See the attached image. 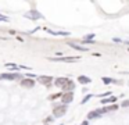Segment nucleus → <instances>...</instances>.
<instances>
[{
	"label": "nucleus",
	"instance_id": "obj_12",
	"mask_svg": "<svg viewBox=\"0 0 129 125\" xmlns=\"http://www.w3.org/2000/svg\"><path fill=\"white\" fill-rule=\"evenodd\" d=\"M115 100H117V99H115V97L114 96H110L108 97V99H101V104H107V103H115Z\"/></svg>",
	"mask_w": 129,
	"mask_h": 125
},
{
	"label": "nucleus",
	"instance_id": "obj_17",
	"mask_svg": "<svg viewBox=\"0 0 129 125\" xmlns=\"http://www.w3.org/2000/svg\"><path fill=\"white\" fill-rule=\"evenodd\" d=\"M0 21H7V17H0Z\"/></svg>",
	"mask_w": 129,
	"mask_h": 125
},
{
	"label": "nucleus",
	"instance_id": "obj_5",
	"mask_svg": "<svg viewBox=\"0 0 129 125\" xmlns=\"http://www.w3.org/2000/svg\"><path fill=\"white\" fill-rule=\"evenodd\" d=\"M25 17L26 18H31V19H39V18H42V14L38 13L36 10H32V11H29V13H26Z\"/></svg>",
	"mask_w": 129,
	"mask_h": 125
},
{
	"label": "nucleus",
	"instance_id": "obj_10",
	"mask_svg": "<svg viewBox=\"0 0 129 125\" xmlns=\"http://www.w3.org/2000/svg\"><path fill=\"white\" fill-rule=\"evenodd\" d=\"M78 82H79V83H82V85H86V83H90V82H92V79H90L89 77L81 75V77H78Z\"/></svg>",
	"mask_w": 129,
	"mask_h": 125
},
{
	"label": "nucleus",
	"instance_id": "obj_18",
	"mask_svg": "<svg viewBox=\"0 0 129 125\" xmlns=\"http://www.w3.org/2000/svg\"><path fill=\"white\" fill-rule=\"evenodd\" d=\"M122 106H123V107H125V106H129V102H123Z\"/></svg>",
	"mask_w": 129,
	"mask_h": 125
},
{
	"label": "nucleus",
	"instance_id": "obj_19",
	"mask_svg": "<svg viewBox=\"0 0 129 125\" xmlns=\"http://www.w3.org/2000/svg\"><path fill=\"white\" fill-rule=\"evenodd\" d=\"M82 125H87V121H83V122H82Z\"/></svg>",
	"mask_w": 129,
	"mask_h": 125
},
{
	"label": "nucleus",
	"instance_id": "obj_13",
	"mask_svg": "<svg viewBox=\"0 0 129 125\" xmlns=\"http://www.w3.org/2000/svg\"><path fill=\"white\" fill-rule=\"evenodd\" d=\"M49 33H51V35H61V36H68L70 35V32H54V31L51 29H46Z\"/></svg>",
	"mask_w": 129,
	"mask_h": 125
},
{
	"label": "nucleus",
	"instance_id": "obj_8",
	"mask_svg": "<svg viewBox=\"0 0 129 125\" xmlns=\"http://www.w3.org/2000/svg\"><path fill=\"white\" fill-rule=\"evenodd\" d=\"M20 75H17V74H0V79H7V81H14Z\"/></svg>",
	"mask_w": 129,
	"mask_h": 125
},
{
	"label": "nucleus",
	"instance_id": "obj_16",
	"mask_svg": "<svg viewBox=\"0 0 129 125\" xmlns=\"http://www.w3.org/2000/svg\"><path fill=\"white\" fill-rule=\"evenodd\" d=\"M103 82L104 83H111L112 79H110V78H103Z\"/></svg>",
	"mask_w": 129,
	"mask_h": 125
},
{
	"label": "nucleus",
	"instance_id": "obj_14",
	"mask_svg": "<svg viewBox=\"0 0 129 125\" xmlns=\"http://www.w3.org/2000/svg\"><path fill=\"white\" fill-rule=\"evenodd\" d=\"M117 108H118V106L112 104V106H108V107H106V110H107V111H112V110H117Z\"/></svg>",
	"mask_w": 129,
	"mask_h": 125
},
{
	"label": "nucleus",
	"instance_id": "obj_20",
	"mask_svg": "<svg viewBox=\"0 0 129 125\" xmlns=\"http://www.w3.org/2000/svg\"><path fill=\"white\" fill-rule=\"evenodd\" d=\"M60 125H61V124H60Z\"/></svg>",
	"mask_w": 129,
	"mask_h": 125
},
{
	"label": "nucleus",
	"instance_id": "obj_11",
	"mask_svg": "<svg viewBox=\"0 0 129 125\" xmlns=\"http://www.w3.org/2000/svg\"><path fill=\"white\" fill-rule=\"evenodd\" d=\"M70 46L75 50H79V52H87V47L85 46H79V44H75V43H70Z\"/></svg>",
	"mask_w": 129,
	"mask_h": 125
},
{
	"label": "nucleus",
	"instance_id": "obj_6",
	"mask_svg": "<svg viewBox=\"0 0 129 125\" xmlns=\"http://www.w3.org/2000/svg\"><path fill=\"white\" fill-rule=\"evenodd\" d=\"M38 81H39L42 85H45V86H49L51 83V81H53V78L51 77H46V75H42V77H39L38 78Z\"/></svg>",
	"mask_w": 129,
	"mask_h": 125
},
{
	"label": "nucleus",
	"instance_id": "obj_4",
	"mask_svg": "<svg viewBox=\"0 0 129 125\" xmlns=\"http://www.w3.org/2000/svg\"><path fill=\"white\" fill-rule=\"evenodd\" d=\"M49 60H51V61H64V63H70V61H78L79 57H50Z\"/></svg>",
	"mask_w": 129,
	"mask_h": 125
},
{
	"label": "nucleus",
	"instance_id": "obj_7",
	"mask_svg": "<svg viewBox=\"0 0 129 125\" xmlns=\"http://www.w3.org/2000/svg\"><path fill=\"white\" fill-rule=\"evenodd\" d=\"M72 100H74L72 92H67V93L62 94V103H64V104H67V103H71Z\"/></svg>",
	"mask_w": 129,
	"mask_h": 125
},
{
	"label": "nucleus",
	"instance_id": "obj_3",
	"mask_svg": "<svg viewBox=\"0 0 129 125\" xmlns=\"http://www.w3.org/2000/svg\"><path fill=\"white\" fill-rule=\"evenodd\" d=\"M104 113H107L106 108H101V110H96V111H90L89 114H87V118L89 119H93V118H99L100 115H103Z\"/></svg>",
	"mask_w": 129,
	"mask_h": 125
},
{
	"label": "nucleus",
	"instance_id": "obj_1",
	"mask_svg": "<svg viewBox=\"0 0 129 125\" xmlns=\"http://www.w3.org/2000/svg\"><path fill=\"white\" fill-rule=\"evenodd\" d=\"M56 85L60 86V88H62L64 90H71V92H72L74 88H75L74 82L70 79V78H67V77H64V78H57V79H56Z\"/></svg>",
	"mask_w": 129,
	"mask_h": 125
},
{
	"label": "nucleus",
	"instance_id": "obj_2",
	"mask_svg": "<svg viewBox=\"0 0 129 125\" xmlns=\"http://www.w3.org/2000/svg\"><path fill=\"white\" fill-rule=\"evenodd\" d=\"M65 113H67V106H57V107H54V110H53V115L57 117V118L62 117Z\"/></svg>",
	"mask_w": 129,
	"mask_h": 125
},
{
	"label": "nucleus",
	"instance_id": "obj_9",
	"mask_svg": "<svg viewBox=\"0 0 129 125\" xmlns=\"http://www.w3.org/2000/svg\"><path fill=\"white\" fill-rule=\"evenodd\" d=\"M21 86H24V88H34L35 86V81L34 79H22L21 81Z\"/></svg>",
	"mask_w": 129,
	"mask_h": 125
},
{
	"label": "nucleus",
	"instance_id": "obj_15",
	"mask_svg": "<svg viewBox=\"0 0 129 125\" xmlns=\"http://www.w3.org/2000/svg\"><path fill=\"white\" fill-rule=\"evenodd\" d=\"M89 99H92V94H86V96H85V99L82 100V104H85V103H86Z\"/></svg>",
	"mask_w": 129,
	"mask_h": 125
}]
</instances>
